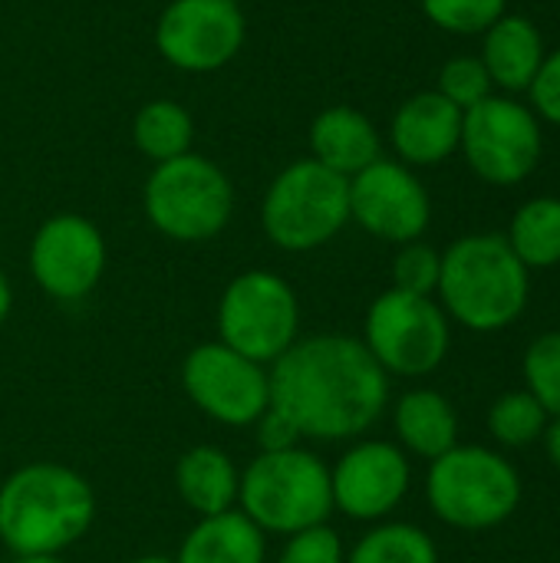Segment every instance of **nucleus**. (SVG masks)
Wrapping results in <instances>:
<instances>
[{"mask_svg": "<svg viewBox=\"0 0 560 563\" xmlns=\"http://www.w3.org/2000/svg\"><path fill=\"white\" fill-rule=\"evenodd\" d=\"M347 563H439V551L422 528L396 521L363 534Z\"/></svg>", "mask_w": 560, "mask_h": 563, "instance_id": "nucleus-24", "label": "nucleus"}, {"mask_svg": "<svg viewBox=\"0 0 560 563\" xmlns=\"http://www.w3.org/2000/svg\"><path fill=\"white\" fill-rule=\"evenodd\" d=\"M528 99L538 119L560 125V46L545 56L535 82L528 86Z\"/></svg>", "mask_w": 560, "mask_h": 563, "instance_id": "nucleus-31", "label": "nucleus"}, {"mask_svg": "<svg viewBox=\"0 0 560 563\" xmlns=\"http://www.w3.org/2000/svg\"><path fill=\"white\" fill-rule=\"evenodd\" d=\"M518 261L531 267H558L560 264V198H531L525 201L512 228L505 234Z\"/></svg>", "mask_w": 560, "mask_h": 563, "instance_id": "nucleus-23", "label": "nucleus"}, {"mask_svg": "<svg viewBox=\"0 0 560 563\" xmlns=\"http://www.w3.org/2000/svg\"><path fill=\"white\" fill-rule=\"evenodd\" d=\"M492 89H495V82H492V76H488V69H485V63L479 56H455L439 69L436 92L446 96L462 112H469L472 106L495 96Z\"/></svg>", "mask_w": 560, "mask_h": 563, "instance_id": "nucleus-28", "label": "nucleus"}, {"mask_svg": "<svg viewBox=\"0 0 560 563\" xmlns=\"http://www.w3.org/2000/svg\"><path fill=\"white\" fill-rule=\"evenodd\" d=\"M13 563H66L59 554H36V558H13Z\"/></svg>", "mask_w": 560, "mask_h": 563, "instance_id": "nucleus-35", "label": "nucleus"}, {"mask_svg": "<svg viewBox=\"0 0 560 563\" xmlns=\"http://www.w3.org/2000/svg\"><path fill=\"white\" fill-rule=\"evenodd\" d=\"M218 340L271 369L300 340V300L290 280L274 271L238 274L218 300Z\"/></svg>", "mask_w": 560, "mask_h": 563, "instance_id": "nucleus-8", "label": "nucleus"}, {"mask_svg": "<svg viewBox=\"0 0 560 563\" xmlns=\"http://www.w3.org/2000/svg\"><path fill=\"white\" fill-rule=\"evenodd\" d=\"M459 148L482 181L512 188L525 181L545 155L541 119L515 96H488L462 115Z\"/></svg>", "mask_w": 560, "mask_h": 563, "instance_id": "nucleus-10", "label": "nucleus"}, {"mask_svg": "<svg viewBox=\"0 0 560 563\" xmlns=\"http://www.w3.org/2000/svg\"><path fill=\"white\" fill-rule=\"evenodd\" d=\"M182 389L191 406L218 426H254L271 406L267 366L234 353L221 340L198 343L182 363Z\"/></svg>", "mask_w": 560, "mask_h": 563, "instance_id": "nucleus-11", "label": "nucleus"}, {"mask_svg": "<svg viewBox=\"0 0 560 563\" xmlns=\"http://www.w3.org/2000/svg\"><path fill=\"white\" fill-rule=\"evenodd\" d=\"M525 379L528 393L545 406V412L560 419V333H545L528 346Z\"/></svg>", "mask_w": 560, "mask_h": 563, "instance_id": "nucleus-27", "label": "nucleus"}, {"mask_svg": "<svg viewBox=\"0 0 560 563\" xmlns=\"http://www.w3.org/2000/svg\"><path fill=\"white\" fill-rule=\"evenodd\" d=\"M439 274H442V254L436 247H429L422 241L399 244V254L393 261V287L396 290L432 297L439 287Z\"/></svg>", "mask_w": 560, "mask_h": 563, "instance_id": "nucleus-29", "label": "nucleus"}, {"mask_svg": "<svg viewBox=\"0 0 560 563\" xmlns=\"http://www.w3.org/2000/svg\"><path fill=\"white\" fill-rule=\"evenodd\" d=\"M96 518L92 485L69 465L30 462L0 485V544L13 558L63 554Z\"/></svg>", "mask_w": 560, "mask_h": 563, "instance_id": "nucleus-2", "label": "nucleus"}, {"mask_svg": "<svg viewBox=\"0 0 560 563\" xmlns=\"http://www.w3.org/2000/svg\"><path fill=\"white\" fill-rule=\"evenodd\" d=\"M277 563H347V551L330 525H317L290 534Z\"/></svg>", "mask_w": 560, "mask_h": 563, "instance_id": "nucleus-30", "label": "nucleus"}, {"mask_svg": "<svg viewBox=\"0 0 560 563\" xmlns=\"http://www.w3.org/2000/svg\"><path fill=\"white\" fill-rule=\"evenodd\" d=\"M175 488L198 518H211L238 508L241 472L224 449L195 445L175 465Z\"/></svg>", "mask_w": 560, "mask_h": 563, "instance_id": "nucleus-19", "label": "nucleus"}, {"mask_svg": "<svg viewBox=\"0 0 560 563\" xmlns=\"http://www.w3.org/2000/svg\"><path fill=\"white\" fill-rule=\"evenodd\" d=\"M248 36L238 0H172L155 23L158 56L182 73H215L228 66Z\"/></svg>", "mask_w": 560, "mask_h": 563, "instance_id": "nucleus-12", "label": "nucleus"}, {"mask_svg": "<svg viewBox=\"0 0 560 563\" xmlns=\"http://www.w3.org/2000/svg\"><path fill=\"white\" fill-rule=\"evenodd\" d=\"M350 224V178L314 158H297L274 175L261 201L267 241L287 254L330 244Z\"/></svg>", "mask_w": 560, "mask_h": 563, "instance_id": "nucleus-5", "label": "nucleus"}, {"mask_svg": "<svg viewBox=\"0 0 560 563\" xmlns=\"http://www.w3.org/2000/svg\"><path fill=\"white\" fill-rule=\"evenodd\" d=\"M26 261L36 287L46 297L73 303L99 287L109 264V247L96 221L66 211L36 228Z\"/></svg>", "mask_w": 560, "mask_h": 563, "instance_id": "nucleus-13", "label": "nucleus"}, {"mask_svg": "<svg viewBox=\"0 0 560 563\" xmlns=\"http://www.w3.org/2000/svg\"><path fill=\"white\" fill-rule=\"evenodd\" d=\"M409 459L393 442H356L330 468L333 511L353 521H380L399 508L409 492Z\"/></svg>", "mask_w": 560, "mask_h": 563, "instance_id": "nucleus-15", "label": "nucleus"}, {"mask_svg": "<svg viewBox=\"0 0 560 563\" xmlns=\"http://www.w3.org/2000/svg\"><path fill=\"white\" fill-rule=\"evenodd\" d=\"M132 142L149 162H168L191 152L195 119L175 99H152L132 119Z\"/></svg>", "mask_w": 560, "mask_h": 563, "instance_id": "nucleus-22", "label": "nucleus"}, {"mask_svg": "<svg viewBox=\"0 0 560 563\" xmlns=\"http://www.w3.org/2000/svg\"><path fill=\"white\" fill-rule=\"evenodd\" d=\"M267 373L271 406L314 442L360 439L389 402V376L356 336L297 340Z\"/></svg>", "mask_w": 560, "mask_h": 563, "instance_id": "nucleus-1", "label": "nucleus"}, {"mask_svg": "<svg viewBox=\"0 0 560 563\" xmlns=\"http://www.w3.org/2000/svg\"><path fill=\"white\" fill-rule=\"evenodd\" d=\"M10 307H13V290H10L7 274L0 271V330H3V323H7V317H10Z\"/></svg>", "mask_w": 560, "mask_h": 563, "instance_id": "nucleus-33", "label": "nucleus"}, {"mask_svg": "<svg viewBox=\"0 0 560 563\" xmlns=\"http://www.w3.org/2000/svg\"><path fill=\"white\" fill-rule=\"evenodd\" d=\"M462 115L465 112L436 89L409 96L389 122V142L399 162L409 168H426L452 158L462 142Z\"/></svg>", "mask_w": 560, "mask_h": 563, "instance_id": "nucleus-16", "label": "nucleus"}, {"mask_svg": "<svg viewBox=\"0 0 560 563\" xmlns=\"http://www.w3.org/2000/svg\"><path fill=\"white\" fill-rule=\"evenodd\" d=\"M238 511L264 534L281 538L327 525L333 515L330 468L300 445L287 452H261L241 472Z\"/></svg>", "mask_w": 560, "mask_h": 563, "instance_id": "nucleus-4", "label": "nucleus"}, {"mask_svg": "<svg viewBox=\"0 0 560 563\" xmlns=\"http://www.w3.org/2000/svg\"><path fill=\"white\" fill-rule=\"evenodd\" d=\"M548 455H551V462L560 468V419L548 429Z\"/></svg>", "mask_w": 560, "mask_h": 563, "instance_id": "nucleus-34", "label": "nucleus"}, {"mask_svg": "<svg viewBox=\"0 0 560 563\" xmlns=\"http://www.w3.org/2000/svg\"><path fill=\"white\" fill-rule=\"evenodd\" d=\"M149 224L178 244L218 238L234 214V185L221 165L198 152L158 162L142 191Z\"/></svg>", "mask_w": 560, "mask_h": 563, "instance_id": "nucleus-6", "label": "nucleus"}, {"mask_svg": "<svg viewBox=\"0 0 560 563\" xmlns=\"http://www.w3.org/2000/svg\"><path fill=\"white\" fill-rule=\"evenodd\" d=\"M528 267L505 234H465L442 254V310L475 333L505 330L528 303Z\"/></svg>", "mask_w": 560, "mask_h": 563, "instance_id": "nucleus-3", "label": "nucleus"}, {"mask_svg": "<svg viewBox=\"0 0 560 563\" xmlns=\"http://www.w3.org/2000/svg\"><path fill=\"white\" fill-rule=\"evenodd\" d=\"M426 498L439 521L462 531H485L518 511L521 478L502 455L482 445H455L432 462Z\"/></svg>", "mask_w": 560, "mask_h": 563, "instance_id": "nucleus-7", "label": "nucleus"}, {"mask_svg": "<svg viewBox=\"0 0 560 563\" xmlns=\"http://www.w3.org/2000/svg\"><path fill=\"white\" fill-rule=\"evenodd\" d=\"M396 435L399 442L419 455L436 462L439 455H446L449 449H455L459 439V419L455 409L449 406L446 396L432 393V389H413L399 399L396 406Z\"/></svg>", "mask_w": 560, "mask_h": 563, "instance_id": "nucleus-21", "label": "nucleus"}, {"mask_svg": "<svg viewBox=\"0 0 560 563\" xmlns=\"http://www.w3.org/2000/svg\"><path fill=\"white\" fill-rule=\"evenodd\" d=\"M429 23L455 36H479L505 16L508 0H419Z\"/></svg>", "mask_w": 560, "mask_h": 563, "instance_id": "nucleus-26", "label": "nucleus"}, {"mask_svg": "<svg viewBox=\"0 0 560 563\" xmlns=\"http://www.w3.org/2000/svg\"><path fill=\"white\" fill-rule=\"evenodd\" d=\"M545 36L531 16L505 13L482 33V63L495 86L505 92H528L541 63H545Z\"/></svg>", "mask_w": 560, "mask_h": 563, "instance_id": "nucleus-18", "label": "nucleus"}, {"mask_svg": "<svg viewBox=\"0 0 560 563\" xmlns=\"http://www.w3.org/2000/svg\"><path fill=\"white\" fill-rule=\"evenodd\" d=\"M129 563H175V558H165V554H145V558H135Z\"/></svg>", "mask_w": 560, "mask_h": 563, "instance_id": "nucleus-36", "label": "nucleus"}, {"mask_svg": "<svg viewBox=\"0 0 560 563\" xmlns=\"http://www.w3.org/2000/svg\"><path fill=\"white\" fill-rule=\"evenodd\" d=\"M267 561V534L238 508L211 518H198V525L185 534L175 563H264Z\"/></svg>", "mask_w": 560, "mask_h": 563, "instance_id": "nucleus-20", "label": "nucleus"}, {"mask_svg": "<svg viewBox=\"0 0 560 563\" xmlns=\"http://www.w3.org/2000/svg\"><path fill=\"white\" fill-rule=\"evenodd\" d=\"M449 340V317L432 297L389 287L366 310L363 346L386 376H429L446 360Z\"/></svg>", "mask_w": 560, "mask_h": 563, "instance_id": "nucleus-9", "label": "nucleus"}, {"mask_svg": "<svg viewBox=\"0 0 560 563\" xmlns=\"http://www.w3.org/2000/svg\"><path fill=\"white\" fill-rule=\"evenodd\" d=\"M310 158L323 168L353 178L383 158V139L373 119L353 106H330L310 122Z\"/></svg>", "mask_w": 560, "mask_h": 563, "instance_id": "nucleus-17", "label": "nucleus"}, {"mask_svg": "<svg viewBox=\"0 0 560 563\" xmlns=\"http://www.w3.org/2000/svg\"><path fill=\"white\" fill-rule=\"evenodd\" d=\"M429 218V191L409 165L376 158L350 178V221H356L366 234L389 244H409L426 234Z\"/></svg>", "mask_w": 560, "mask_h": 563, "instance_id": "nucleus-14", "label": "nucleus"}, {"mask_svg": "<svg viewBox=\"0 0 560 563\" xmlns=\"http://www.w3.org/2000/svg\"><path fill=\"white\" fill-rule=\"evenodd\" d=\"M254 429V442L261 452H287V449H297L300 445V432L297 426L274 406L264 409V416L251 426Z\"/></svg>", "mask_w": 560, "mask_h": 563, "instance_id": "nucleus-32", "label": "nucleus"}, {"mask_svg": "<svg viewBox=\"0 0 560 563\" xmlns=\"http://www.w3.org/2000/svg\"><path fill=\"white\" fill-rule=\"evenodd\" d=\"M488 429L502 445H531L548 432V412L531 393H508L492 406Z\"/></svg>", "mask_w": 560, "mask_h": 563, "instance_id": "nucleus-25", "label": "nucleus"}]
</instances>
